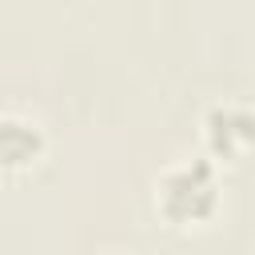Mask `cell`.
<instances>
[{
  "mask_svg": "<svg viewBox=\"0 0 255 255\" xmlns=\"http://www.w3.org/2000/svg\"><path fill=\"white\" fill-rule=\"evenodd\" d=\"M159 211L171 223H203L215 211V171L207 159H195L159 179Z\"/></svg>",
  "mask_w": 255,
  "mask_h": 255,
  "instance_id": "obj_1",
  "label": "cell"
},
{
  "mask_svg": "<svg viewBox=\"0 0 255 255\" xmlns=\"http://www.w3.org/2000/svg\"><path fill=\"white\" fill-rule=\"evenodd\" d=\"M207 143L219 159L239 155L247 143H255V116L243 108H211L207 112Z\"/></svg>",
  "mask_w": 255,
  "mask_h": 255,
  "instance_id": "obj_2",
  "label": "cell"
},
{
  "mask_svg": "<svg viewBox=\"0 0 255 255\" xmlns=\"http://www.w3.org/2000/svg\"><path fill=\"white\" fill-rule=\"evenodd\" d=\"M44 151L40 128L20 116H0V167H28Z\"/></svg>",
  "mask_w": 255,
  "mask_h": 255,
  "instance_id": "obj_3",
  "label": "cell"
}]
</instances>
